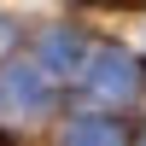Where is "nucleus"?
Masks as SVG:
<instances>
[{
	"mask_svg": "<svg viewBox=\"0 0 146 146\" xmlns=\"http://www.w3.org/2000/svg\"><path fill=\"white\" fill-rule=\"evenodd\" d=\"M88 94H94V100H105V105L140 100V64L123 53V47H105V53L88 64Z\"/></svg>",
	"mask_w": 146,
	"mask_h": 146,
	"instance_id": "nucleus-1",
	"label": "nucleus"
},
{
	"mask_svg": "<svg viewBox=\"0 0 146 146\" xmlns=\"http://www.w3.org/2000/svg\"><path fill=\"white\" fill-rule=\"evenodd\" d=\"M6 100L18 105V111H47V105H53V88H47L41 70L23 64V70H12V76H6Z\"/></svg>",
	"mask_w": 146,
	"mask_h": 146,
	"instance_id": "nucleus-2",
	"label": "nucleus"
},
{
	"mask_svg": "<svg viewBox=\"0 0 146 146\" xmlns=\"http://www.w3.org/2000/svg\"><path fill=\"white\" fill-rule=\"evenodd\" d=\"M82 58H88V47H82V35H70V29H53L41 41V64L47 70H82Z\"/></svg>",
	"mask_w": 146,
	"mask_h": 146,
	"instance_id": "nucleus-3",
	"label": "nucleus"
},
{
	"mask_svg": "<svg viewBox=\"0 0 146 146\" xmlns=\"http://www.w3.org/2000/svg\"><path fill=\"white\" fill-rule=\"evenodd\" d=\"M64 146H129V140H123V129L111 117H76L70 135H64Z\"/></svg>",
	"mask_w": 146,
	"mask_h": 146,
	"instance_id": "nucleus-4",
	"label": "nucleus"
},
{
	"mask_svg": "<svg viewBox=\"0 0 146 146\" xmlns=\"http://www.w3.org/2000/svg\"><path fill=\"white\" fill-rule=\"evenodd\" d=\"M6 41H12V29H6V23H0V47H6Z\"/></svg>",
	"mask_w": 146,
	"mask_h": 146,
	"instance_id": "nucleus-5",
	"label": "nucleus"
}]
</instances>
